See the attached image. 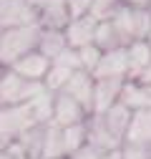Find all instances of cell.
<instances>
[{
    "label": "cell",
    "mask_w": 151,
    "mask_h": 159,
    "mask_svg": "<svg viewBox=\"0 0 151 159\" xmlns=\"http://www.w3.org/2000/svg\"><path fill=\"white\" fill-rule=\"evenodd\" d=\"M111 23L123 46L134 41H146L151 30V8H134L128 3H121V8L113 13Z\"/></svg>",
    "instance_id": "obj_1"
},
{
    "label": "cell",
    "mask_w": 151,
    "mask_h": 159,
    "mask_svg": "<svg viewBox=\"0 0 151 159\" xmlns=\"http://www.w3.org/2000/svg\"><path fill=\"white\" fill-rule=\"evenodd\" d=\"M41 23H30L20 28H8L0 35V63L10 66L13 61L23 58L25 53L38 48V38H41Z\"/></svg>",
    "instance_id": "obj_2"
},
{
    "label": "cell",
    "mask_w": 151,
    "mask_h": 159,
    "mask_svg": "<svg viewBox=\"0 0 151 159\" xmlns=\"http://www.w3.org/2000/svg\"><path fill=\"white\" fill-rule=\"evenodd\" d=\"M38 121L28 101L18 106H0V152H5L10 144H15Z\"/></svg>",
    "instance_id": "obj_3"
},
{
    "label": "cell",
    "mask_w": 151,
    "mask_h": 159,
    "mask_svg": "<svg viewBox=\"0 0 151 159\" xmlns=\"http://www.w3.org/2000/svg\"><path fill=\"white\" fill-rule=\"evenodd\" d=\"M43 86V81H28V78L18 76L15 71L5 68L0 76V106H18L25 104L35 96V91Z\"/></svg>",
    "instance_id": "obj_4"
},
{
    "label": "cell",
    "mask_w": 151,
    "mask_h": 159,
    "mask_svg": "<svg viewBox=\"0 0 151 159\" xmlns=\"http://www.w3.org/2000/svg\"><path fill=\"white\" fill-rule=\"evenodd\" d=\"M86 119H88V111H86L78 101H76V98H71V96L63 93V91L55 93V98H53V119H50V124L66 129V126L83 124Z\"/></svg>",
    "instance_id": "obj_5"
},
{
    "label": "cell",
    "mask_w": 151,
    "mask_h": 159,
    "mask_svg": "<svg viewBox=\"0 0 151 159\" xmlns=\"http://www.w3.org/2000/svg\"><path fill=\"white\" fill-rule=\"evenodd\" d=\"M86 144L101 149L103 154L119 152L123 147L121 139H116V136L108 131V126H106V121H103L101 114H88V119H86Z\"/></svg>",
    "instance_id": "obj_6"
},
{
    "label": "cell",
    "mask_w": 151,
    "mask_h": 159,
    "mask_svg": "<svg viewBox=\"0 0 151 159\" xmlns=\"http://www.w3.org/2000/svg\"><path fill=\"white\" fill-rule=\"evenodd\" d=\"M30 23H38V10L28 0H5L3 10H0V30L20 28Z\"/></svg>",
    "instance_id": "obj_7"
},
{
    "label": "cell",
    "mask_w": 151,
    "mask_h": 159,
    "mask_svg": "<svg viewBox=\"0 0 151 159\" xmlns=\"http://www.w3.org/2000/svg\"><path fill=\"white\" fill-rule=\"evenodd\" d=\"M126 78H96L93 81V104L91 114H106L113 104L119 101L121 89Z\"/></svg>",
    "instance_id": "obj_8"
},
{
    "label": "cell",
    "mask_w": 151,
    "mask_h": 159,
    "mask_svg": "<svg viewBox=\"0 0 151 159\" xmlns=\"http://www.w3.org/2000/svg\"><path fill=\"white\" fill-rule=\"evenodd\" d=\"M96 28H98V20L93 15H83V18H73L68 20V25L63 28L66 33V41L71 48H83V46H91L96 41Z\"/></svg>",
    "instance_id": "obj_9"
},
{
    "label": "cell",
    "mask_w": 151,
    "mask_h": 159,
    "mask_svg": "<svg viewBox=\"0 0 151 159\" xmlns=\"http://www.w3.org/2000/svg\"><path fill=\"white\" fill-rule=\"evenodd\" d=\"M126 76H128V53H126V48L103 51L96 71H93V78H126Z\"/></svg>",
    "instance_id": "obj_10"
},
{
    "label": "cell",
    "mask_w": 151,
    "mask_h": 159,
    "mask_svg": "<svg viewBox=\"0 0 151 159\" xmlns=\"http://www.w3.org/2000/svg\"><path fill=\"white\" fill-rule=\"evenodd\" d=\"M123 144L151 149V109L131 111V121H128V129H126V136H123Z\"/></svg>",
    "instance_id": "obj_11"
},
{
    "label": "cell",
    "mask_w": 151,
    "mask_h": 159,
    "mask_svg": "<svg viewBox=\"0 0 151 159\" xmlns=\"http://www.w3.org/2000/svg\"><path fill=\"white\" fill-rule=\"evenodd\" d=\"M8 68L15 71L18 76L28 78V81H43V78L48 76V71H50V58H45L43 53H38V51H30L23 58L13 61Z\"/></svg>",
    "instance_id": "obj_12"
},
{
    "label": "cell",
    "mask_w": 151,
    "mask_h": 159,
    "mask_svg": "<svg viewBox=\"0 0 151 159\" xmlns=\"http://www.w3.org/2000/svg\"><path fill=\"white\" fill-rule=\"evenodd\" d=\"M93 78L88 71H83V68H78V71H73V76L66 81V86L61 89L63 93H68L71 98H76L88 114H91V104H93Z\"/></svg>",
    "instance_id": "obj_13"
},
{
    "label": "cell",
    "mask_w": 151,
    "mask_h": 159,
    "mask_svg": "<svg viewBox=\"0 0 151 159\" xmlns=\"http://www.w3.org/2000/svg\"><path fill=\"white\" fill-rule=\"evenodd\" d=\"M126 53H128V76L126 81H136L139 73L151 63V46L149 41H134L126 46Z\"/></svg>",
    "instance_id": "obj_14"
},
{
    "label": "cell",
    "mask_w": 151,
    "mask_h": 159,
    "mask_svg": "<svg viewBox=\"0 0 151 159\" xmlns=\"http://www.w3.org/2000/svg\"><path fill=\"white\" fill-rule=\"evenodd\" d=\"M68 48V41H66V33L63 30H55V28H43L41 30V38H38V53H43L45 58H53L63 53Z\"/></svg>",
    "instance_id": "obj_15"
},
{
    "label": "cell",
    "mask_w": 151,
    "mask_h": 159,
    "mask_svg": "<svg viewBox=\"0 0 151 159\" xmlns=\"http://www.w3.org/2000/svg\"><path fill=\"white\" fill-rule=\"evenodd\" d=\"M101 116H103V121H106L108 131L116 136V139H121V142H123L126 129H128V121H131V109L123 106L121 101H116V104H113L106 114H101Z\"/></svg>",
    "instance_id": "obj_16"
},
{
    "label": "cell",
    "mask_w": 151,
    "mask_h": 159,
    "mask_svg": "<svg viewBox=\"0 0 151 159\" xmlns=\"http://www.w3.org/2000/svg\"><path fill=\"white\" fill-rule=\"evenodd\" d=\"M41 159H66V147H63V129H61V126H55V124H45Z\"/></svg>",
    "instance_id": "obj_17"
},
{
    "label": "cell",
    "mask_w": 151,
    "mask_h": 159,
    "mask_svg": "<svg viewBox=\"0 0 151 159\" xmlns=\"http://www.w3.org/2000/svg\"><path fill=\"white\" fill-rule=\"evenodd\" d=\"M53 98H55V93L48 91L45 86H41L35 91V96L28 101L38 124H50V119H53Z\"/></svg>",
    "instance_id": "obj_18"
},
{
    "label": "cell",
    "mask_w": 151,
    "mask_h": 159,
    "mask_svg": "<svg viewBox=\"0 0 151 159\" xmlns=\"http://www.w3.org/2000/svg\"><path fill=\"white\" fill-rule=\"evenodd\" d=\"M96 43L101 51H113V48H126L123 43H121V38H119V33H116V28H113V23L111 20H103V23H98V28H96Z\"/></svg>",
    "instance_id": "obj_19"
},
{
    "label": "cell",
    "mask_w": 151,
    "mask_h": 159,
    "mask_svg": "<svg viewBox=\"0 0 151 159\" xmlns=\"http://www.w3.org/2000/svg\"><path fill=\"white\" fill-rule=\"evenodd\" d=\"M86 144V121L76 124V126H66L63 129V147H66V157H71L73 152H78Z\"/></svg>",
    "instance_id": "obj_20"
},
{
    "label": "cell",
    "mask_w": 151,
    "mask_h": 159,
    "mask_svg": "<svg viewBox=\"0 0 151 159\" xmlns=\"http://www.w3.org/2000/svg\"><path fill=\"white\" fill-rule=\"evenodd\" d=\"M121 3H123V0H93V5H91V10H88V15H93L98 23L111 20L113 13L121 8Z\"/></svg>",
    "instance_id": "obj_21"
},
{
    "label": "cell",
    "mask_w": 151,
    "mask_h": 159,
    "mask_svg": "<svg viewBox=\"0 0 151 159\" xmlns=\"http://www.w3.org/2000/svg\"><path fill=\"white\" fill-rule=\"evenodd\" d=\"M101 48L96 46V43H91V46H83V48H78V58H81V68L83 71H88L91 76H93V71H96V66H98V61H101Z\"/></svg>",
    "instance_id": "obj_22"
},
{
    "label": "cell",
    "mask_w": 151,
    "mask_h": 159,
    "mask_svg": "<svg viewBox=\"0 0 151 159\" xmlns=\"http://www.w3.org/2000/svg\"><path fill=\"white\" fill-rule=\"evenodd\" d=\"M91 5H93V0H66L68 18L73 20V18H83V15H88Z\"/></svg>",
    "instance_id": "obj_23"
},
{
    "label": "cell",
    "mask_w": 151,
    "mask_h": 159,
    "mask_svg": "<svg viewBox=\"0 0 151 159\" xmlns=\"http://www.w3.org/2000/svg\"><path fill=\"white\" fill-rule=\"evenodd\" d=\"M66 159H106V154H103L101 149H96V147H91V144H83L78 152H73V154L66 157Z\"/></svg>",
    "instance_id": "obj_24"
},
{
    "label": "cell",
    "mask_w": 151,
    "mask_h": 159,
    "mask_svg": "<svg viewBox=\"0 0 151 159\" xmlns=\"http://www.w3.org/2000/svg\"><path fill=\"white\" fill-rule=\"evenodd\" d=\"M136 84H141V86H151V63L139 73V78H136Z\"/></svg>",
    "instance_id": "obj_25"
},
{
    "label": "cell",
    "mask_w": 151,
    "mask_h": 159,
    "mask_svg": "<svg viewBox=\"0 0 151 159\" xmlns=\"http://www.w3.org/2000/svg\"><path fill=\"white\" fill-rule=\"evenodd\" d=\"M123 3L134 5V8H149V3H151V0H123Z\"/></svg>",
    "instance_id": "obj_26"
},
{
    "label": "cell",
    "mask_w": 151,
    "mask_h": 159,
    "mask_svg": "<svg viewBox=\"0 0 151 159\" xmlns=\"http://www.w3.org/2000/svg\"><path fill=\"white\" fill-rule=\"evenodd\" d=\"M10 152H13V159H28L20 149H18V144H10Z\"/></svg>",
    "instance_id": "obj_27"
},
{
    "label": "cell",
    "mask_w": 151,
    "mask_h": 159,
    "mask_svg": "<svg viewBox=\"0 0 151 159\" xmlns=\"http://www.w3.org/2000/svg\"><path fill=\"white\" fill-rule=\"evenodd\" d=\"M0 159H13V152H10V147H8L5 152H0Z\"/></svg>",
    "instance_id": "obj_28"
},
{
    "label": "cell",
    "mask_w": 151,
    "mask_h": 159,
    "mask_svg": "<svg viewBox=\"0 0 151 159\" xmlns=\"http://www.w3.org/2000/svg\"><path fill=\"white\" fill-rule=\"evenodd\" d=\"M106 159H121V149H119V152H111V154H106Z\"/></svg>",
    "instance_id": "obj_29"
},
{
    "label": "cell",
    "mask_w": 151,
    "mask_h": 159,
    "mask_svg": "<svg viewBox=\"0 0 151 159\" xmlns=\"http://www.w3.org/2000/svg\"><path fill=\"white\" fill-rule=\"evenodd\" d=\"M146 41H149V46H151V30H149V38H146Z\"/></svg>",
    "instance_id": "obj_30"
},
{
    "label": "cell",
    "mask_w": 151,
    "mask_h": 159,
    "mask_svg": "<svg viewBox=\"0 0 151 159\" xmlns=\"http://www.w3.org/2000/svg\"><path fill=\"white\" fill-rule=\"evenodd\" d=\"M0 76H3V68H0Z\"/></svg>",
    "instance_id": "obj_31"
},
{
    "label": "cell",
    "mask_w": 151,
    "mask_h": 159,
    "mask_svg": "<svg viewBox=\"0 0 151 159\" xmlns=\"http://www.w3.org/2000/svg\"><path fill=\"white\" fill-rule=\"evenodd\" d=\"M0 35H3V30H0Z\"/></svg>",
    "instance_id": "obj_32"
}]
</instances>
